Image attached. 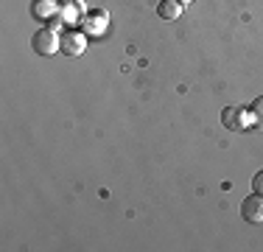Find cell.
<instances>
[{
  "label": "cell",
  "instance_id": "obj_10",
  "mask_svg": "<svg viewBox=\"0 0 263 252\" xmlns=\"http://www.w3.org/2000/svg\"><path fill=\"white\" fill-rule=\"evenodd\" d=\"M252 188H255V193H263V171L255 174V179H252Z\"/></svg>",
  "mask_w": 263,
  "mask_h": 252
},
{
  "label": "cell",
  "instance_id": "obj_9",
  "mask_svg": "<svg viewBox=\"0 0 263 252\" xmlns=\"http://www.w3.org/2000/svg\"><path fill=\"white\" fill-rule=\"evenodd\" d=\"M249 121H252V126L263 129V96L252 101V106H249Z\"/></svg>",
  "mask_w": 263,
  "mask_h": 252
},
{
  "label": "cell",
  "instance_id": "obj_3",
  "mask_svg": "<svg viewBox=\"0 0 263 252\" xmlns=\"http://www.w3.org/2000/svg\"><path fill=\"white\" fill-rule=\"evenodd\" d=\"M221 123H224V129H230V132H243L249 123V110H238V106H224V112H221Z\"/></svg>",
  "mask_w": 263,
  "mask_h": 252
},
{
  "label": "cell",
  "instance_id": "obj_5",
  "mask_svg": "<svg viewBox=\"0 0 263 252\" xmlns=\"http://www.w3.org/2000/svg\"><path fill=\"white\" fill-rule=\"evenodd\" d=\"M31 14H34L36 20H51L53 23L56 17H62V6H59V0H34V3H31Z\"/></svg>",
  "mask_w": 263,
  "mask_h": 252
},
{
  "label": "cell",
  "instance_id": "obj_7",
  "mask_svg": "<svg viewBox=\"0 0 263 252\" xmlns=\"http://www.w3.org/2000/svg\"><path fill=\"white\" fill-rule=\"evenodd\" d=\"M106 23H109V14L106 11H92V14H87L84 17V34H92V37H101L104 34V28H106Z\"/></svg>",
  "mask_w": 263,
  "mask_h": 252
},
{
  "label": "cell",
  "instance_id": "obj_1",
  "mask_svg": "<svg viewBox=\"0 0 263 252\" xmlns=\"http://www.w3.org/2000/svg\"><path fill=\"white\" fill-rule=\"evenodd\" d=\"M31 48H34L36 53H42V56H51V53H56V50H62V40L56 37L53 28H40L34 37H31Z\"/></svg>",
  "mask_w": 263,
  "mask_h": 252
},
{
  "label": "cell",
  "instance_id": "obj_6",
  "mask_svg": "<svg viewBox=\"0 0 263 252\" xmlns=\"http://www.w3.org/2000/svg\"><path fill=\"white\" fill-rule=\"evenodd\" d=\"M87 48V40L81 31H67V34H62V53L67 56H81Z\"/></svg>",
  "mask_w": 263,
  "mask_h": 252
},
{
  "label": "cell",
  "instance_id": "obj_2",
  "mask_svg": "<svg viewBox=\"0 0 263 252\" xmlns=\"http://www.w3.org/2000/svg\"><path fill=\"white\" fill-rule=\"evenodd\" d=\"M241 219L247 224H263V193H252L241 202Z\"/></svg>",
  "mask_w": 263,
  "mask_h": 252
},
{
  "label": "cell",
  "instance_id": "obj_4",
  "mask_svg": "<svg viewBox=\"0 0 263 252\" xmlns=\"http://www.w3.org/2000/svg\"><path fill=\"white\" fill-rule=\"evenodd\" d=\"M87 17L84 0H62V20L65 25H81Z\"/></svg>",
  "mask_w": 263,
  "mask_h": 252
},
{
  "label": "cell",
  "instance_id": "obj_11",
  "mask_svg": "<svg viewBox=\"0 0 263 252\" xmlns=\"http://www.w3.org/2000/svg\"><path fill=\"white\" fill-rule=\"evenodd\" d=\"M177 3H182V6H187V3H191V0H177Z\"/></svg>",
  "mask_w": 263,
  "mask_h": 252
},
{
  "label": "cell",
  "instance_id": "obj_8",
  "mask_svg": "<svg viewBox=\"0 0 263 252\" xmlns=\"http://www.w3.org/2000/svg\"><path fill=\"white\" fill-rule=\"evenodd\" d=\"M179 14H182V3H177V0H160L157 3V17L160 20L174 23Z\"/></svg>",
  "mask_w": 263,
  "mask_h": 252
}]
</instances>
